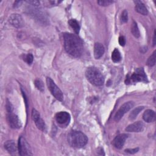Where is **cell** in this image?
Instances as JSON below:
<instances>
[{
  "label": "cell",
  "instance_id": "cell-29",
  "mask_svg": "<svg viewBox=\"0 0 156 156\" xmlns=\"http://www.w3.org/2000/svg\"><path fill=\"white\" fill-rule=\"evenodd\" d=\"M119 43L121 46H124L126 44V38L124 36H121L119 37Z\"/></svg>",
  "mask_w": 156,
  "mask_h": 156
},
{
  "label": "cell",
  "instance_id": "cell-23",
  "mask_svg": "<svg viewBox=\"0 0 156 156\" xmlns=\"http://www.w3.org/2000/svg\"><path fill=\"white\" fill-rule=\"evenodd\" d=\"M36 87L41 91H44V85L43 83V82L40 80H35V82H34Z\"/></svg>",
  "mask_w": 156,
  "mask_h": 156
},
{
  "label": "cell",
  "instance_id": "cell-2",
  "mask_svg": "<svg viewBox=\"0 0 156 156\" xmlns=\"http://www.w3.org/2000/svg\"><path fill=\"white\" fill-rule=\"evenodd\" d=\"M68 141L72 147L79 148L83 147L87 143L88 138L82 132L73 130L68 134Z\"/></svg>",
  "mask_w": 156,
  "mask_h": 156
},
{
  "label": "cell",
  "instance_id": "cell-26",
  "mask_svg": "<svg viewBox=\"0 0 156 156\" xmlns=\"http://www.w3.org/2000/svg\"><path fill=\"white\" fill-rule=\"evenodd\" d=\"M5 107H6V110H7V111L8 113H9V112H13V105H12V104H11L8 100H7V102H6Z\"/></svg>",
  "mask_w": 156,
  "mask_h": 156
},
{
  "label": "cell",
  "instance_id": "cell-20",
  "mask_svg": "<svg viewBox=\"0 0 156 156\" xmlns=\"http://www.w3.org/2000/svg\"><path fill=\"white\" fill-rule=\"evenodd\" d=\"M131 32L132 34V35L136 37V38H138L140 36V30L138 29L137 24L135 21H133L132 24V27H131Z\"/></svg>",
  "mask_w": 156,
  "mask_h": 156
},
{
  "label": "cell",
  "instance_id": "cell-4",
  "mask_svg": "<svg viewBox=\"0 0 156 156\" xmlns=\"http://www.w3.org/2000/svg\"><path fill=\"white\" fill-rule=\"evenodd\" d=\"M46 83L51 94L57 100L62 101L63 99V96L60 89L57 86L55 82L50 77H46Z\"/></svg>",
  "mask_w": 156,
  "mask_h": 156
},
{
  "label": "cell",
  "instance_id": "cell-27",
  "mask_svg": "<svg viewBox=\"0 0 156 156\" xmlns=\"http://www.w3.org/2000/svg\"><path fill=\"white\" fill-rule=\"evenodd\" d=\"M33 55L31 54H28L26 57V60L28 64H31L33 62Z\"/></svg>",
  "mask_w": 156,
  "mask_h": 156
},
{
  "label": "cell",
  "instance_id": "cell-14",
  "mask_svg": "<svg viewBox=\"0 0 156 156\" xmlns=\"http://www.w3.org/2000/svg\"><path fill=\"white\" fill-rule=\"evenodd\" d=\"M69 114L66 112H60L56 114L55 119L59 124H64L69 119Z\"/></svg>",
  "mask_w": 156,
  "mask_h": 156
},
{
  "label": "cell",
  "instance_id": "cell-30",
  "mask_svg": "<svg viewBox=\"0 0 156 156\" xmlns=\"http://www.w3.org/2000/svg\"><path fill=\"white\" fill-rule=\"evenodd\" d=\"M138 148H134V149H127L125 150V151L127 153H129V154H135L136 152H137L138 151Z\"/></svg>",
  "mask_w": 156,
  "mask_h": 156
},
{
  "label": "cell",
  "instance_id": "cell-17",
  "mask_svg": "<svg viewBox=\"0 0 156 156\" xmlns=\"http://www.w3.org/2000/svg\"><path fill=\"white\" fill-rule=\"evenodd\" d=\"M155 117V114L154 111L151 109L146 110L143 115V118L144 121L147 122H151L154 121Z\"/></svg>",
  "mask_w": 156,
  "mask_h": 156
},
{
  "label": "cell",
  "instance_id": "cell-3",
  "mask_svg": "<svg viewBox=\"0 0 156 156\" xmlns=\"http://www.w3.org/2000/svg\"><path fill=\"white\" fill-rule=\"evenodd\" d=\"M85 76L88 81L95 86H101L104 82V78L101 71L95 67L87 69Z\"/></svg>",
  "mask_w": 156,
  "mask_h": 156
},
{
  "label": "cell",
  "instance_id": "cell-10",
  "mask_svg": "<svg viewBox=\"0 0 156 156\" xmlns=\"http://www.w3.org/2000/svg\"><path fill=\"white\" fill-rule=\"evenodd\" d=\"M9 22L12 26L16 28H21L24 25V21L21 16L17 13L12 14L9 18Z\"/></svg>",
  "mask_w": 156,
  "mask_h": 156
},
{
  "label": "cell",
  "instance_id": "cell-5",
  "mask_svg": "<svg viewBox=\"0 0 156 156\" xmlns=\"http://www.w3.org/2000/svg\"><path fill=\"white\" fill-rule=\"evenodd\" d=\"M18 149L19 154L21 156L32 155L31 148L30 147L29 144L27 143L26 140L23 136H20V138H19Z\"/></svg>",
  "mask_w": 156,
  "mask_h": 156
},
{
  "label": "cell",
  "instance_id": "cell-28",
  "mask_svg": "<svg viewBox=\"0 0 156 156\" xmlns=\"http://www.w3.org/2000/svg\"><path fill=\"white\" fill-rule=\"evenodd\" d=\"M27 3L34 6H38L40 5V2L37 0H31V1H26Z\"/></svg>",
  "mask_w": 156,
  "mask_h": 156
},
{
  "label": "cell",
  "instance_id": "cell-8",
  "mask_svg": "<svg viewBox=\"0 0 156 156\" xmlns=\"http://www.w3.org/2000/svg\"><path fill=\"white\" fill-rule=\"evenodd\" d=\"M130 79L133 82H147V77L142 68L136 69L135 72L132 74Z\"/></svg>",
  "mask_w": 156,
  "mask_h": 156
},
{
  "label": "cell",
  "instance_id": "cell-15",
  "mask_svg": "<svg viewBox=\"0 0 156 156\" xmlns=\"http://www.w3.org/2000/svg\"><path fill=\"white\" fill-rule=\"evenodd\" d=\"M4 148L11 154H15L17 151V147L13 140H8L4 143Z\"/></svg>",
  "mask_w": 156,
  "mask_h": 156
},
{
  "label": "cell",
  "instance_id": "cell-24",
  "mask_svg": "<svg viewBox=\"0 0 156 156\" xmlns=\"http://www.w3.org/2000/svg\"><path fill=\"white\" fill-rule=\"evenodd\" d=\"M113 2V1L112 0H101V1H98V3L99 5L101 6H107L108 5Z\"/></svg>",
  "mask_w": 156,
  "mask_h": 156
},
{
  "label": "cell",
  "instance_id": "cell-13",
  "mask_svg": "<svg viewBox=\"0 0 156 156\" xmlns=\"http://www.w3.org/2000/svg\"><path fill=\"white\" fill-rule=\"evenodd\" d=\"M105 51L104 47L103 44L101 43H96L94 46V55L96 59H99L101 58Z\"/></svg>",
  "mask_w": 156,
  "mask_h": 156
},
{
  "label": "cell",
  "instance_id": "cell-18",
  "mask_svg": "<svg viewBox=\"0 0 156 156\" xmlns=\"http://www.w3.org/2000/svg\"><path fill=\"white\" fill-rule=\"evenodd\" d=\"M144 108L143 106H140L136 108H135L134 110H133L131 113H130L129 116V118L130 120H133L136 118L137 115L140 113V112Z\"/></svg>",
  "mask_w": 156,
  "mask_h": 156
},
{
  "label": "cell",
  "instance_id": "cell-1",
  "mask_svg": "<svg viewBox=\"0 0 156 156\" xmlns=\"http://www.w3.org/2000/svg\"><path fill=\"white\" fill-rule=\"evenodd\" d=\"M63 40L65 49L68 54L75 57L82 55L83 49V43L77 35L65 33L63 34Z\"/></svg>",
  "mask_w": 156,
  "mask_h": 156
},
{
  "label": "cell",
  "instance_id": "cell-9",
  "mask_svg": "<svg viewBox=\"0 0 156 156\" xmlns=\"http://www.w3.org/2000/svg\"><path fill=\"white\" fill-rule=\"evenodd\" d=\"M32 118L34 121L35 125L38 129L43 132L46 130V124L43 119L41 118L38 112L35 109H32Z\"/></svg>",
  "mask_w": 156,
  "mask_h": 156
},
{
  "label": "cell",
  "instance_id": "cell-21",
  "mask_svg": "<svg viewBox=\"0 0 156 156\" xmlns=\"http://www.w3.org/2000/svg\"><path fill=\"white\" fill-rule=\"evenodd\" d=\"M121 59V56L119 51L117 49H115L112 54V60L114 62H119Z\"/></svg>",
  "mask_w": 156,
  "mask_h": 156
},
{
  "label": "cell",
  "instance_id": "cell-32",
  "mask_svg": "<svg viewBox=\"0 0 156 156\" xmlns=\"http://www.w3.org/2000/svg\"><path fill=\"white\" fill-rule=\"evenodd\" d=\"M155 44V32H154V35L153 37V45L154 46Z\"/></svg>",
  "mask_w": 156,
  "mask_h": 156
},
{
  "label": "cell",
  "instance_id": "cell-19",
  "mask_svg": "<svg viewBox=\"0 0 156 156\" xmlns=\"http://www.w3.org/2000/svg\"><path fill=\"white\" fill-rule=\"evenodd\" d=\"M68 24L74 29L76 34H79L80 30V26L79 23L74 19H71L68 21Z\"/></svg>",
  "mask_w": 156,
  "mask_h": 156
},
{
  "label": "cell",
  "instance_id": "cell-16",
  "mask_svg": "<svg viewBox=\"0 0 156 156\" xmlns=\"http://www.w3.org/2000/svg\"><path fill=\"white\" fill-rule=\"evenodd\" d=\"M135 4V10L143 15H146L148 13V11L147 9L146 8V7L145 6V5L140 1H134Z\"/></svg>",
  "mask_w": 156,
  "mask_h": 156
},
{
  "label": "cell",
  "instance_id": "cell-7",
  "mask_svg": "<svg viewBox=\"0 0 156 156\" xmlns=\"http://www.w3.org/2000/svg\"><path fill=\"white\" fill-rule=\"evenodd\" d=\"M7 120L10 127L12 129H20L22 124L18 116L12 112L8 113Z\"/></svg>",
  "mask_w": 156,
  "mask_h": 156
},
{
  "label": "cell",
  "instance_id": "cell-11",
  "mask_svg": "<svg viewBox=\"0 0 156 156\" xmlns=\"http://www.w3.org/2000/svg\"><path fill=\"white\" fill-rule=\"evenodd\" d=\"M144 125L141 121H136L130 125L126 128V131L129 132H140L144 130Z\"/></svg>",
  "mask_w": 156,
  "mask_h": 156
},
{
  "label": "cell",
  "instance_id": "cell-12",
  "mask_svg": "<svg viewBox=\"0 0 156 156\" xmlns=\"http://www.w3.org/2000/svg\"><path fill=\"white\" fill-rule=\"evenodd\" d=\"M128 137V135L126 133H122L117 135L113 140V145L118 149H121L124 146L126 139Z\"/></svg>",
  "mask_w": 156,
  "mask_h": 156
},
{
  "label": "cell",
  "instance_id": "cell-22",
  "mask_svg": "<svg viewBox=\"0 0 156 156\" xmlns=\"http://www.w3.org/2000/svg\"><path fill=\"white\" fill-rule=\"evenodd\" d=\"M155 64V51L148 58L147 60V65L149 66H153Z\"/></svg>",
  "mask_w": 156,
  "mask_h": 156
},
{
  "label": "cell",
  "instance_id": "cell-25",
  "mask_svg": "<svg viewBox=\"0 0 156 156\" xmlns=\"http://www.w3.org/2000/svg\"><path fill=\"white\" fill-rule=\"evenodd\" d=\"M128 19V15H127V10H124L121 15V21L122 23H126Z\"/></svg>",
  "mask_w": 156,
  "mask_h": 156
},
{
  "label": "cell",
  "instance_id": "cell-6",
  "mask_svg": "<svg viewBox=\"0 0 156 156\" xmlns=\"http://www.w3.org/2000/svg\"><path fill=\"white\" fill-rule=\"evenodd\" d=\"M134 106V103L132 101H129L127 102H125L123 105L121 106L119 109L117 111L116 113L114 119L116 121H119L121 118L123 116V115L129 112L133 107Z\"/></svg>",
  "mask_w": 156,
  "mask_h": 156
},
{
  "label": "cell",
  "instance_id": "cell-31",
  "mask_svg": "<svg viewBox=\"0 0 156 156\" xmlns=\"http://www.w3.org/2000/svg\"><path fill=\"white\" fill-rule=\"evenodd\" d=\"M23 1H16L14 2L13 4V7H18L19 6L21 5V4H22Z\"/></svg>",
  "mask_w": 156,
  "mask_h": 156
}]
</instances>
